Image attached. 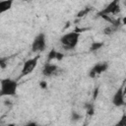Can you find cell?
Returning a JSON list of instances; mask_svg holds the SVG:
<instances>
[{
  "mask_svg": "<svg viewBox=\"0 0 126 126\" xmlns=\"http://www.w3.org/2000/svg\"><path fill=\"white\" fill-rule=\"evenodd\" d=\"M17 81L10 78H4L0 80V96H14L17 94Z\"/></svg>",
  "mask_w": 126,
  "mask_h": 126,
  "instance_id": "6da1fadb",
  "label": "cell"
},
{
  "mask_svg": "<svg viewBox=\"0 0 126 126\" xmlns=\"http://www.w3.org/2000/svg\"><path fill=\"white\" fill-rule=\"evenodd\" d=\"M79 39H80V33L77 31H73L63 34L59 40L64 49L71 50V49H75V47L79 43Z\"/></svg>",
  "mask_w": 126,
  "mask_h": 126,
  "instance_id": "7a4b0ae2",
  "label": "cell"
},
{
  "mask_svg": "<svg viewBox=\"0 0 126 126\" xmlns=\"http://www.w3.org/2000/svg\"><path fill=\"white\" fill-rule=\"evenodd\" d=\"M46 48V36L45 33L39 32L33 38L32 43V52H42Z\"/></svg>",
  "mask_w": 126,
  "mask_h": 126,
  "instance_id": "3957f363",
  "label": "cell"
},
{
  "mask_svg": "<svg viewBox=\"0 0 126 126\" xmlns=\"http://www.w3.org/2000/svg\"><path fill=\"white\" fill-rule=\"evenodd\" d=\"M40 58V55H36L34 57H32L30 59H28L27 61H25L24 65H23V69H22V73L20 77H26L28 75H30L31 73L33 72V70L36 68L37 66V62L38 59Z\"/></svg>",
  "mask_w": 126,
  "mask_h": 126,
  "instance_id": "277c9868",
  "label": "cell"
},
{
  "mask_svg": "<svg viewBox=\"0 0 126 126\" xmlns=\"http://www.w3.org/2000/svg\"><path fill=\"white\" fill-rule=\"evenodd\" d=\"M120 12V7H119V2L118 0H113L111 1L105 8H103L99 13L98 16H108V15H116Z\"/></svg>",
  "mask_w": 126,
  "mask_h": 126,
  "instance_id": "5b68a950",
  "label": "cell"
},
{
  "mask_svg": "<svg viewBox=\"0 0 126 126\" xmlns=\"http://www.w3.org/2000/svg\"><path fill=\"white\" fill-rule=\"evenodd\" d=\"M108 68V63L107 62H98L95 65L93 66V68L89 71V77L92 79H94L97 75L105 72Z\"/></svg>",
  "mask_w": 126,
  "mask_h": 126,
  "instance_id": "8992f818",
  "label": "cell"
},
{
  "mask_svg": "<svg viewBox=\"0 0 126 126\" xmlns=\"http://www.w3.org/2000/svg\"><path fill=\"white\" fill-rule=\"evenodd\" d=\"M59 71V68L56 64H52L50 62H46L42 69V75L44 77H52L54 75H57Z\"/></svg>",
  "mask_w": 126,
  "mask_h": 126,
  "instance_id": "52a82bcc",
  "label": "cell"
},
{
  "mask_svg": "<svg viewBox=\"0 0 126 126\" xmlns=\"http://www.w3.org/2000/svg\"><path fill=\"white\" fill-rule=\"evenodd\" d=\"M125 103V99H124V90L123 88H119L115 94H113L112 97V104L116 107H120L122 105H124Z\"/></svg>",
  "mask_w": 126,
  "mask_h": 126,
  "instance_id": "ba28073f",
  "label": "cell"
},
{
  "mask_svg": "<svg viewBox=\"0 0 126 126\" xmlns=\"http://www.w3.org/2000/svg\"><path fill=\"white\" fill-rule=\"evenodd\" d=\"M63 57H64L63 53L57 51L55 48H52V49L48 52V54H47V62H50V61H52V60L60 61V60L63 59Z\"/></svg>",
  "mask_w": 126,
  "mask_h": 126,
  "instance_id": "9c48e42d",
  "label": "cell"
},
{
  "mask_svg": "<svg viewBox=\"0 0 126 126\" xmlns=\"http://www.w3.org/2000/svg\"><path fill=\"white\" fill-rule=\"evenodd\" d=\"M13 1L12 0H3L0 1V14H3L7 11H9L12 8Z\"/></svg>",
  "mask_w": 126,
  "mask_h": 126,
  "instance_id": "30bf717a",
  "label": "cell"
},
{
  "mask_svg": "<svg viewBox=\"0 0 126 126\" xmlns=\"http://www.w3.org/2000/svg\"><path fill=\"white\" fill-rule=\"evenodd\" d=\"M117 28H115V27H113L112 25H110V26H107V27H105L104 29H103V31H102V32H103V34H105V35H111V34H113L115 32H117Z\"/></svg>",
  "mask_w": 126,
  "mask_h": 126,
  "instance_id": "8fae6325",
  "label": "cell"
},
{
  "mask_svg": "<svg viewBox=\"0 0 126 126\" xmlns=\"http://www.w3.org/2000/svg\"><path fill=\"white\" fill-rule=\"evenodd\" d=\"M102 46H103V42H101V41H94L90 46V50L92 52H94V51H97L98 49H100Z\"/></svg>",
  "mask_w": 126,
  "mask_h": 126,
  "instance_id": "7c38bea8",
  "label": "cell"
},
{
  "mask_svg": "<svg viewBox=\"0 0 126 126\" xmlns=\"http://www.w3.org/2000/svg\"><path fill=\"white\" fill-rule=\"evenodd\" d=\"M81 118H82V115L79 112H77L76 110H72L71 111L70 119H71L72 122H78L79 120H81Z\"/></svg>",
  "mask_w": 126,
  "mask_h": 126,
  "instance_id": "4fadbf2b",
  "label": "cell"
},
{
  "mask_svg": "<svg viewBox=\"0 0 126 126\" xmlns=\"http://www.w3.org/2000/svg\"><path fill=\"white\" fill-rule=\"evenodd\" d=\"M84 107H85V108H86V110H87V114H89L90 116H92V115H94V104H93V103L87 102V103H85Z\"/></svg>",
  "mask_w": 126,
  "mask_h": 126,
  "instance_id": "5bb4252c",
  "label": "cell"
},
{
  "mask_svg": "<svg viewBox=\"0 0 126 126\" xmlns=\"http://www.w3.org/2000/svg\"><path fill=\"white\" fill-rule=\"evenodd\" d=\"M115 126H126V115L123 114L121 118L118 120V122L115 124Z\"/></svg>",
  "mask_w": 126,
  "mask_h": 126,
  "instance_id": "9a60e30c",
  "label": "cell"
},
{
  "mask_svg": "<svg viewBox=\"0 0 126 126\" xmlns=\"http://www.w3.org/2000/svg\"><path fill=\"white\" fill-rule=\"evenodd\" d=\"M89 10H90V9H87V8H86V9H84V10H82L81 12H79V13H78L77 17H83V16H85V15L89 12Z\"/></svg>",
  "mask_w": 126,
  "mask_h": 126,
  "instance_id": "2e32d148",
  "label": "cell"
},
{
  "mask_svg": "<svg viewBox=\"0 0 126 126\" xmlns=\"http://www.w3.org/2000/svg\"><path fill=\"white\" fill-rule=\"evenodd\" d=\"M39 87L41 89H46L47 88V82L46 81H40L39 82Z\"/></svg>",
  "mask_w": 126,
  "mask_h": 126,
  "instance_id": "e0dca14e",
  "label": "cell"
},
{
  "mask_svg": "<svg viewBox=\"0 0 126 126\" xmlns=\"http://www.w3.org/2000/svg\"><path fill=\"white\" fill-rule=\"evenodd\" d=\"M6 67V59L0 58V68H5Z\"/></svg>",
  "mask_w": 126,
  "mask_h": 126,
  "instance_id": "ac0fdd59",
  "label": "cell"
},
{
  "mask_svg": "<svg viewBox=\"0 0 126 126\" xmlns=\"http://www.w3.org/2000/svg\"><path fill=\"white\" fill-rule=\"evenodd\" d=\"M24 126H38V125H37V123H36V122H34V121H31V122H29V123L25 124Z\"/></svg>",
  "mask_w": 126,
  "mask_h": 126,
  "instance_id": "d6986e66",
  "label": "cell"
},
{
  "mask_svg": "<svg viewBox=\"0 0 126 126\" xmlns=\"http://www.w3.org/2000/svg\"><path fill=\"white\" fill-rule=\"evenodd\" d=\"M4 104H5V105H10V104H11V100H7V99L4 100Z\"/></svg>",
  "mask_w": 126,
  "mask_h": 126,
  "instance_id": "ffe728a7",
  "label": "cell"
}]
</instances>
